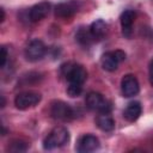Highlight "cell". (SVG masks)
I'll return each instance as SVG.
<instances>
[{
	"instance_id": "1",
	"label": "cell",
	"mask_w": 153,
	"mask_h": 153,
	"mask_svg": "<svg viewBox=\"0 0 153 153\" xmlns=\"http://www.w3.org/2000/svg\"><path fill=\"white\" fill-rule=\"evenodd\" d=\"M68 141H69V131L67 130V128L62 126H57L44 139L43 147L45 149H54L65 146Z\"/></svg>"
},
{
	"instance_id": "2",
	"label": "cell",
	"mask_w": 153,
	"mask_h": 153,
	"mask_svg": "<svg viewBox=\"0 0 153 153\" xmlns=\"http://www.w3.org/2000/svg\"><path fill=\"white\" fill-rule=\"evenodd\" d=\"M61 71H62V74L66 76L68 84L82 85L87 78V71L84 68V66L78 65V63L67 62L62 65Z\"/></svg>"
},
{
	"instance_id": "3",
	"label": "cell",
	"mask_w": 153,
	"mask_h": 153,
	"mask_svg": "<svg viewBox=\"0 0 153 153\" xmlns=\"http://www.w3.org/2000/svg\"><path fill=\"white\" fill-rule=\"evenodd\" d=\"M86 106L90 110L97 111L99 114H106L111 111V103L98 92H90L86 96Z\"/></svg>"
},
{
	"instance_id": "4",
	"label": "cell",
	"mask_w": 153,
	"mask_h": 153,
	"mask_svg": "<svg viewBox=\"0 0 153 153\" xmlns=\"http://www.w3.org/2000/svg\"><path fill=\"white\" fill-rule=\"evenodd\" d=\"M50 115L53 118L62 122H68L74 118V111L72 106L62 100H55L51 103Z\"/></svg>"
},
{
	"instance_id": "5",
	"label": "cell",
	"mask_w": 153,
	"mask_h": 153,
	"mask_svg": "<svg viewBox=\"0 0 153 153\" xmlns=\"http://www.w3.org/2000/svg\"><path fill=\"white\" fill-rule=\"evenodd\" d=\"M126 60V53L123 50H114V51H108L103 54L100 59V63L103 69L108 72H115L118 68V65Z\"/></svg>"
},
{
	"instance_id": "6",
	"label": "cell",
	"mask_w": 153,
	"mask_h": 153,
	"mask_svg": "<svg viewBox=\"0 0 153 153\" xmlns=\"http://www.w3.org/2000/svg\"><path fill=\"white\" fill-rule=\"evenodd\" d=\"M41 102V94L33 91H25L18 93L14 98V105L20 110H26L37 105Z\"/></svg>"
},
{
	"instance_id": "7",
	"label": "cell",
	"mask_w": 153,
	"mask_h": 153,
	"mask_svg": "<svg viewBox=\"0 0 153 153\" xmlns=\"http://www.w3.org/2000/svg\"><path fill=\"white\" fill-rule=\"evenodd\" d=\"M45 51H47V48L41 39H32L26 45L24 54H25L26 60L31 62H36L45 55Z\"/></svg>"
},
{
	"instance_id": "8",
	"label": "cell",
	"mask_w": 153,
	"mask_h": 153,
	"mask_svg": "<svg viewBox=\"0 0 153 153\" xmlns=\"http://www.w3.org/2000/svg\"><path fill=\"white\" fill-rule=\"evenodd\" d=\"M139 91H140V85H139V81H137L135 75L127 74L122 78V80H121V92H122L123 97H126V98L134 97L139 93Z\"/></svg>"
},
{
	"instance_id": "9",
	"label": "cell",
	"mask_w": 153,
	"mask_h": 153,
	"mask_svg": "<svg viewBox=\"0 0 153 153\" xmlns=\"http://www.w3.org/2000/svg\"><path fill=\"white\" fill-rule=\"evenodd\" d=\"M100 143L97 136L92 135V134H85L82 135L79 141H78V146H76V151L79 153H90V152H94L99 148Z\"/></svg>"
},
{
	"instance_id": "10",
	"label": "cell",
	"mask_w": 153,
	"mask_h": 153,
	"mask_svg": "<svg viewBox=\"0 0 153 153\" xmlns=\"http://www.w3.org/2000/svg\"><path fill=\"white\" fill-rule=\"evenodd\" d=\"M79 8V4L76 1H67V2H61L55 6V16L57 18H71L74 13H76Z\"/></svg>"
},
{
	"instance_id": "11",
	"label": "cell",
	"mask_w": 153,
	"mask_h": 153,
	"mask_svg": "<svg viewBox=\"0 0 153 153\" xmlns=\"http://www.w3.org/2000/svg\"><path fill=\"white\" fill-rule=\"evenodd\" d=\"M50 2L48 1H41L36 5H33L31 8H30V12H29V18L31 22H38V20H42L43 18H45L50 11Z\"/></svg>"
},
{
	"instance_id": "12",
	"label": "cell",
	"mask_w": 153,
	"mask_h": 153,
	"mask_svg": "<svg viewBox=\"0 0 153 153\" xmlns=\"http://www.w3.org/2000/svg\"><path fill=\"white\" fill-rule=\"evenodd\" d=\"M134 19H135V13L131 10H126L121 17V27H122V35L126 38H130L131 33H133V24H134Z\"/></svg>"
},
{
	"instance_id": "13",
	"label": "cell",
	"mask_w": 153,
	"mask_h": 153,
	"mask_svg": "<svg viewBox=\"0 0 153 153\" xmlns=\"http://www.w3.org/2000/svg\"><path fill=\"white\" fill-rule=\"evenodd\" d=\"M88 29L94 41H100L108 35V24L103 19L94 20Z\"/></svg>"
},
{
	"instance_id": "14",
	"label": "cell",
	"mask_w": 153,
	"mask_h": 153,
	"mask_svg": "<svg viewBox=\"0 0 153 153\" xmlns=\"http://www.w3.org/2000/svg\"><path fill=\"white\" fill-rule=\"evenodd\" d=\"M141 112H142L141 104L139 102H131L126 106V109L123 111V117L128 122H134L140 117Z\"/></svg>"
},
{
	"instance_id": "15",
	"label": "cell",
	"mask_w": 153,
	"mask_h": 153,
	"mask_svg": "<svg viewBox=\"0 0 153 153\" xmlns=\"http://www.w3.org/2000/svg\"><path fill=\"white\" fill-rule=\"evenodd\" d=\"M96 124L103 131H111L115 128V121H114L112 116L110 115V112L99 114L96 118Z\"/></svg>"
},
{
	"instance_id": "16",
	"label": "cell",
	"mask_w": 153,
	"mask_h": 153,
	"mask_svg": "<svg viewBox=\"0 0 153 153\" xmlns=\"http://www.w3.org/2000/svg\"><path fill=\"white\" fill-rule=\"evenodd\" d=\"M75 38H76V41L79 42V44H81V45H84V47L90 45V44L94 41L93 37H92V35H91V32H90V29L86 30L85 27H80V29L78 30V32H76V35H75Z\"/></svg>"
},
{
	"instance_id": "17",
	"label": "cell",
	"mask_w": 153,
	"mask_h": 153,
	"mask_svg": "<svg viewBox=\"0 0 153 153\" xmlns=\"http://www.w3.org/2000/svg\"><path fill=\"white\" fill-rule=\"evenodd\" d=\"M29 147V143L26 141H23V140H14L11 142V145L8 146V149L10 151H13V152H23V151H26V148Z\"/></svg>"
},
{
	"instance_id": "18",
	"label": "cell",
	"mask_w": 153,
	"mask_h": 153,
	"mask_svg": "<svg viewBox=\"0 0 153 153\" xmlns=\"http://www.w3.org/2000/svg\"><path fill=\"white\" fill-rule=\"evenodd\" d=\"M82 92V85L79 84H68L67 86V94L69 97H79Z\"/></svg>"
},
{
	"instance_id": "19",
	"label": "cell",
	"mask_w": 153,
	"mask_h": 153,
	"mask_svg": "<svg viewBox=\"0 0 153 153\" xmlns=\"http://www.w3.org/2000/svg\"><path fill=\"white\" fill-rule=\"evenodd\" d=\"M7 57H8V55H7V49H6V47H1V60H0V67H1V68L5 67L6 61H7Z\"/></svg>"
},
{
	"instance_id": "20",
	"label": "cell",
	"mask_w": 153,
	"mask_h": 153,
	"mask_svg": "<svg viewBox=\"0 0 153 153\" xmlns=\"http://www.w3.org/2000/svg\"><path fill=\"white\" fill-rule=\"evenodd\" d=\"M149 82L153 86V60L149 63Z\"/></svg>"
},
{
	"instance_id": "21",
	"label": "cell",
	"mask_w": 153,
	"mask_h": 153,
	"mask_svg": "<svg viewBox=\"0 0 153 153\" xmlns=\"http://www.w3.org/2000/svg\"><path fill=\"white\" fill-rule=\"evenodd\" d=\"M0 12H1V23H2L4 19H5V11H4V8H0Z\"/></svg>"
}]
</instances>
